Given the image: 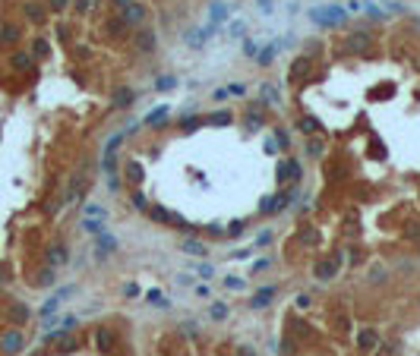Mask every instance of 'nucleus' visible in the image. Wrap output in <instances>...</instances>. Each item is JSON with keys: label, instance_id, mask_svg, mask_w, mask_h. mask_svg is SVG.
Returning a JSON list of instances; mask_svg holds the SVG:
<instances>
[{"label": "nucleus", "instance_id": "f257e3e1", "mask_svg": "<svg viewBox=\"0 0 420 356\" xmlns=\"http://www.w3.org/2000/svg\"><path fill=\"white\" fill-rule=\"evenodd\" d=\"M373 45V38H370V32H351L348 38H345V45H341V51L351 57H360V54H366Z\"/></svg>", "mask_w": 420, "mask_h": 356}, {"label": "nucleus", "instance_id": "f03ea898", "mask_svg": "<svg viewBox=\"0 0 420 356\" xmlns=\"http://www.w3.org/2000/svg\"><path fill=\"white\" fill-rule=\"evenodd\" d=\"M243 126L250 129V133H256V129H262V126H265V104H262V101H253V104H246V117H243Z\"/></svg>", "mask_w": 420, "mask_h": 356}, {"label": "nucleus", "instance_id": "7ed1b4c3", "mask_svg": "<svg viewBox=\"0 0 420 356\" xmlns=\"http://www.w3.org/2000/svg\"><path fill=\"white\" fill-rule=\"evenodd\" d=\"M338 268H341V255H325V258H319V262H316L313 274L319 277V281H332V277L338 274Z\"/></svg>", "mask_w": 420, "mask_h": 356}, {"label": "nucleus", "instance_id": "20e7f679", "mask_svg": "<svg viewBox=\"0 0 420 356\" xmlns=\"http://www.w3.org/2000/svg\"><path fill=\"white\" fill-rule=\"evenodd\" d=\"M316 22H322V25H341L348 19V13L345 10H338V6H322V10H313L310 13Z\"/></svg>", "mask_w": 420, "mask_h": 356}, {"label": "nucleus", "instance_id": "39448f33", "mask_svg": "<svg viewBox=\"0 0 420 356\" xmlns=\"http://www.w3.org/2000/svg\"><path fill=\"white\" fill-rule=\"evenodd\" d=\"M291 199H294V193H278V196H269V199H262L259 211H262V214H278V211H285V208H288Z\"/></svg>", "mask_w": 420, "mask_h": 356}, {"label": "nucleus", "instance_id": "423d86ee", "mask_svg": "<svg viewBox=\"0 0 420 356\" xmlns=\"http://www.w3.org/2000/svg\"><path fill=\"white\" fill-rule=\"evenodd\" d=\"M310 73H313V57H310V54H303V57L291 60V69H288L291 82H294V79H306Z\"/></svg>", "mask_w": 420, "mask_h": 356}, {"label": "nucleus", "instance_id": "0eeeda50", "mask_svg": "<svg viewBox=\"0 0 420 356\" xmlns=\"http://www.w3.org/2000/svg\"><path fill=\"white\" fill-rule=\"evenodd\" d=\"M114 344H117V337H114V331L111 328H98L95 331V347H98V353H114Z\"/></svg>", "mask_w": 420, "mask_h": 356}, {"label": "nucleus", "instance_id": "6e6552de", "mask_svg": "<svg viewBox=\"0 0 420 356\" xmlns=\"http://www.w3.org/2000/svg\"><path fill=\"white\" fill-rule=\"evenodd\" d=\"M123 19H126V25H142L145 22V6L139 3V0H130V3L123 6Z\"/></svg>", "mask_w": 420, "mask_h": 356}, {"label": "nucleus", "instance_id": "1a4fd4ad", "mask_svg": "<svg viewBox=\"0 0 420 356\" xmlns=\"http://www.w3.org/2000/svg\"><path fill=\"white\" fill-rule=\"evenodd\" d=\"M297 177H300V161L285 158L278 164V183H288V180H297Z\"/></svg>", "mask_w": 420, "mask_h": 356}, {"label": "nucleus", "instance_id": "9d476101", "mask_svg": "<svg viewBox=\"0 0 420 356\" xmlns=\"http://www.w3.org/2000/svg\"><path fill=\"white\" fill-rule=\"evenodd\" d=\"M136 45H139V51H142V54H155V48H158L155 32H152V29H145V25H142V32L136 35Z\"/></svg>", "mask_w": 420, "mask_h": 356}, {"label": "nucleus", "instance_id": "9b49d317", "mask_svg": "<svg viewBox=\"0 0 420 356\" xmlns=\"http://www.w3.org/2000/svg\"><path fill=\"white\" fill-rule=\"evenodd\" d=\"M357 344H360V350H373V347H379V334H376L373 328H360Z\"/></svg>", "mask_w": 420, "mask_h": 356}, {"label": "nucleus", "instance_id": "f8f14e48", "mask_svg": "<svg viewBox=\"0 0 420 356\" xmlns=\"http://www.w3.org/2000/svg\"><path fill=\"white\" fill-rule=\"evenodd\" d=\"M272 300H275V287H262V290L250 300V309H265Z\"/></svg>", "mask_w": 420, "mask_h": 356}, {"label": "nucleus", "instance_id": "ddd939ff", "mask_svg": "<svg viewBox=\"0 0 420 356\" xmlns=\"http://www.w3.org/2000/svg\"><path fill=\"white\" fill-rule=\"evenodd\" d=\"M114 249H117V240H114V237H111V233L105 230V233L98 237V255L105 258V255H111V253H114Z\"/></svg>", "mask_w": 420, "mask_h": 356}, {"label": "nucleus", "instance_id": "4468645a", "mask_svg": "<svg viewBox=\"0 0 420 356\" xmlns=\"http://www.w3.org/2000/svg\"><path fill=\"white\" fill-rule=\"evenodd\" d=\"M275 54H278V41H275V45H265V48H259V54H256V63L269 66L272 60H275Z\"/></svg>", "mask_w": 420, "mask_h": 356}, {"label": "nucleus", "instance_id": "2eb2a0df", "mask_svg": "<svg viewBox=\"0 0 420 356\" xmlns=\"http://www.w3.org/2000/svg\"><path fill=\"white\" fill-rule=\"evenodd\" d=\"M205 123L209 126H228V123H234V114H231V110H218V114L205 117Z\"/></svg>", "mask_w": 420, "mask_h": 356}, {"label": "nucleus", "instance_id": "dca6fc26", "mask_svg": "<svg viewBox=\"0 0 420 356\" xmlns=\"http://www.w3.org/2000/svg\"><path fill=\"white\" fill-rule=\"evenodd\" d=\"M142 177H145V167H142L139 161L126 164V180H130V183H142Z\"/></svg>", "mask_w": 420, "mask_h": 356}, {"label": "nucleus", "instance_id": "f3484780", "mask_svg": "<svg viewBox=\"0 0 420 356\" xmlns=\"http://www.w3.org/2000/svg\"><path fill=\"white\" fill-rule=\"evenodd\" d=\"M16 41H19V29H13V25H3V29H0V45L10 48V45H16Z\"/></svg>", "mask_w": 420, "mask_h": 356}, {"label": "nucleus", "instance_id": "a211bd4d", "mask_svg": "<svg viewBox=\"0 0 420 356\" xmlns=\"http://www.w3.org/2000/svg\"><path fill=\"white\" fill-rule=\"evenodd\" d=\"M19 347H22V334H19V331H10V334L3 337V350H6V353H16Z\"/></svg>", "mask_w": 420, "mask_h": 356}, {"label": "nucleus", "instance_id": "6ab92c4d", "mask_svg": "<svg viewBox=\"0 0 420 356\" xmlns=\"http://www.w3.org/2000/svg\"><path fill=\"white\" fill-rule=\"evenodd\" d=\"M319 126H322V123H319L316 117H300V123H297V129H300V133H306V136H313Z\"/></svg>", "mask_w": 420, "mask_h": 356}, {"label": "nucleus", "instance_id": "aec40b11", "mask_svg": "<svg viewBox=\"0 0 420 356\" xmlns=\"http://www.w3.org/2000/svg\"><path fill=\"white\" fill-rule=\"evenodd\" d=\"M66 258H70V255H66L63 246H51V249H48V262H51V265H63Z\"/></svg>", "mask_w": 420, "mask_h": 356}, {"label": "nucleus", "instance_id": "412c9836", "mask_svg": "<svg viewBox=\"0 0 420 356\" xmlns=\"http://www.w3.org/2000/svg\"><path fill=\"white\" fill-rule=\"evenodd\" d=\"M262 101L265 104H281V95L275 85H269V82H262Z\"/></svg>", "mask_w": 420, "mask_h": 356}, {"label": "nucleus", "instance_id": "4be33fe9", "mask_svg": "<svg viewBox=\"0 0 420 356\" xmlns=\"http://www.w3.org/2000/svg\"><path fill=\"white\" fill-rule=\"evenodd\" d=\"M133 101H136V95H133L130 89H117V95H114V104H117V107H130Z\"/></svg>", "mask_w": 420, "mask_h": 356}, {"label": "nucleus", "instance_id": "5701e85b", "mask_svg": "<svg viewBox=\"0 0 420 356\" xmlns=\"http://www.w3.org/2000/svg\"><path fill=\"white\" fill-rule=\"evenodd\" d=\"M183 253H186V255H205V243H199V240H183Z\"/></svg>", "mask_w": 420, "mask_h": 356}, {"label": "nucleus", "instance_id": "b1692460", "mask_svg": "<svg viewBox=\"0 0 420 356\" xmlns=\"http://www.w3.org/2000/svg\"><path fill=\"white\" fill-rule=\"evenodd\" d=\"M161 120H168V107H158V110H152V114L142 120V126H155V123H161Z\"/></svg>", "mask_w": 420, "mask_h": 356}, {"label": "nucleus", "instance_id": "393cba45", "mask_svg": "<svg viewBox=\"0 0 420 356\" xmlns=\"http://www.w3.org/2000/svg\"><path fill=\"white\" fill-rule=\"evenodd\" d=\"M205 123V117H183L180 120V129H183V133H193V129H199Z\"/></svg>", "mask_w": 420, "mask_h": 356}, {"label": "nucleus", "instance_id": "a878e982", "mask_svg": "<svg viewBox=\"0 0 420 356\" xmlns=\"http://www.w3.org/2000/svg\"><path fill=\"white\" fill-rule=\"evenodd\" d=\"M300 243H306V246H316V243H319V230L303 227V230H300Z\"/></svg>", "mask_w": 420, "mask_h": 356}, {"label": "nucleus", "instance_id": "bb28decb", "mask_svg": "<svg viewBox=\"0 0 420 356\" xmlns=\"http://www.w3.org/2000/svg\"><path fill=\"white\" fill-rule=\"evenodd\" d=\"M225 16H228V6L225 3H212V22L221 25V22H225Z\"/></svg>", "mask_w": 420, "mask_h": 356}, {"label": "nucleus", "instance_id": "cd10ccee", "mask_svg": "<svg viewBox=\"0 0 420 356\" xmlns=\"http://www.w3.org/2000/svg\"><path fill=\"white\" fill-rule=\"evenodd\" d=\"M82 227L89 230L92 237H101V233H105V224H101V221H92V218H85V224H82Z\"/></svg>", "mask_w": 420, "mask_h": 356}, {"label": "nucleus", "instance_id": "c85d7f7f", "mask_svg": "<svg viewBox=\"0 0 420 356\" xmlns=\"http://www.w3.org/2000/svg\"><path fill=\"white\" fill-rule=\"evenodd\" d=\"M322 152H325V145L319 142V139H310V142H306V154H313V158H319Z\"/></svg>", "mask_w": 420, "mask_h": 356}, {"label": "nucleus", "instance_id": "c756f323", "mask_svg": "<svg viewBox=\"0 0 420 356\" xmlns=\"http://www.w3.org/2000/svg\"><path fill=\"white\" fill-rule=\"evenodd\" d=\"M243 230H246V221H234V224H231V227L225 230V237H240Z\"/></svg>", "mask_w": 420, "mask_h": 356}, {"label": "nucleus", "instance_id": "7c9ffc66", "mask_svg": "<svg viewBox=\"0 0 420 356\" xmlns=\"http://www.w3.org/2000/svg\"><path fill=\"white\" fill-rule=\"evenodd\" d=\"M133 208H136V211H145V208H149V199H145V193H133Z\"/></svg>", "mask_w": 420, "mask_h": 356}, {"label": "nucleus", "instance_id": "2f4dec72", "mask_svg": "<svg viewBox=\"0 0 420 356\" xmlns=\"http://www.w3.org/2000/svg\"><path fill=\"white\" fill-rule=\"evenodd\" d=\"M13 66H16V69H29V66H32V57H29V54H16V57H13Z\"/></svg>", "mask_w": 420, "mask_h": 356}, {"label": "nucleus", "instance_id": "473e14b6", "mask_svg": "<svg viewBox=\"0 0 420 356\" xmlns=\"http://www.w3.org/2000/svg\"><path fill=\"white\" fill-rule=\"evenodd\" d=\"M174 85H177L174 76H161V79H158V92H168V89H174Z\"/></svg>", "mask_w": 420, "mask_h": 356}, {"label": "nucleus", "instance_id": "72a5a7b5", "mask_svg": "<svg viewBox=\"0 0 420 356\" xmlns=\"http://www.w3.org/2000/svg\"><path fill=\"white\" fill-rule=\"evenodd\" d=\"M243 54H246V57H256V54H259V45H256L253 38H246V41H243Z\"/></svg>", "mask_w": 420, "mask_h": 356}, {"label": "nucleus", "instance_id": "f704fd0d", "mask_svg": "<svg viewBox=\"0 0 420 356\" xmlns=\"http://www.w3.org/2000/svg\"><path fill=\"white\" fill-rule=\"evenodd\" d=\"M85 218H105V208L101 205H85Z\"/></svg>", "mask_w": 420, "mask_h": 356}, {"label": "nucleus", "instance_id": "c9c22d12", "mask_svg": "<svg viewBox=\"0 0 420 356\" xmlns=\"http://www.w3.org/2000/svg\"><path fill=\"white\" fill-rule=\"evenodd\" d=\"M212 318H228V306H225V303H215V306H212Z\"/></svg>", "mask_w": 420, "mask_h": 356}, {"label": "nucleus", "instance_id": "e433bc0d", "mask_svg": "<svg viewBox=\"0 0 420 356\" xmlns=\"http://www.w3.org/2000/svg\"><path fill=\"white\" fill-rule=\"evenodd\" d=\"M231 35H246V22L243 19H234V22H231Z\"/></svg>", "mask_w": 420, "mask_h": 356}, {"label": "nucleus", "instance_id": "4c0bfd02", "mask_svg": "<svg viewBox=\"0 0 420 356\" xmlns=\"http://www.w3.org/2000/svg\"><path fill=\"white\" fill-rule=\"evenodd\" d=\"M225 287H231V290H243V281H240V277H228Z\"/></svg>", "mask_w": 420, "mask_h": 356}, {"label": "nucleus", "instance_id": "58836bf2", "mask_svg": "<svg viewBox=\"0 0 420 356\" xmlns=\"http://www.w3.org/2000/svg\"><path fill=\"white\" fill-rule=\"evenodd\" d=\"M57 306H60V300H48V303H45V309H41V315H51V312H54Z\"/></svg>", "mask_w": 420, "mask_h": 356}, {"label": "nucleus", "instance_id": "ea45409f", "mask_svg": "<svg viewBox=\"0 0 420 356\" xmlns=\"http://www.w3.org/2000/svg\"><path fill=\"white\" fill-rule=\"evenodd\" d=\"M149 300H152V303H155V306H161V309H165V306H168V300H165V297H161V293H149Z\"/></svg>", "mask_w": 420, "mask_h": 356}, {"label": "nucleus", "instance_id": "a19ab883", "mask_svg": "<svg viewBox=\"0 0 420 356\" xmlns=\"http://www.w3.org/2000/svg\"><path fill=\"white\" fill-rule=\"evenodd\" d=\"M275 149H278V139H275V136H272V139H265V152H269V154H275Z\"/></svg>", "mask_w": 420, "mask_h": 356}, {"label": "nucleus", "instance_id": "79ce46f5", "mask_svg": "<svg viewBox=\"0 0 420 356\" xmlns=\"http://www.w3.org/2000/svg\"><path fill=\"white\" fill-rule=\"evenodd\" d=\"M209 233H212V237H225V227H218V224H209Z\"/></svg>", "mask_w": 420, "mask_h": 356}, {"label": "nucleus", "instance_id": "37998d69", "mask_svg": "<svg viewBox=\"0 0 420 356\" xmlns=\"http://www.w3.org/2000/svg\"><path fill=\"white\" fill-rule=\"evenodd\" d=\"M212 98H215V101H225V98H228V89H215V92H212Z\"/></svg>", "mask_w": 420, "mask_h": 356}, {"label": "nucleus", "instance_id": "c03bdc74", "mask_svg": "<svg viewBox=\"0 0 420 356\" xmlns=\"http://www.w3.org/2000/svg\"><path fill=\"white\" fill-rule=\"evenodd\" d=\"M297 306L300 309H310V297H297Z\"/></svg>", "mask_w": 420, "mask_h": 356}, {"label": "nucleus", "instance_id": "a18cd8bd", "mask_svg": "<svg viewBox=\"0 0 420 356\" xmlns=\"http://www.w3.org/2000/svg\"><path fill=\"white\" fill-rule=\"evenodd\" d=\"M196 271H199L202 277H212V268H209V265H199V268H196Z\"/></svg>", "mask_w": 420, "mask_h": 356}, {"label": "nucleus", "instance_id": "49530a36", "mask_svg": "<svg viewBox=\"0 0 420 356\" xmlns=\"http://www.w3.org/2000/svg\"><path fill=\"white\" fill-rule=\"evenodd\" d=\"M51 6H54V10H63V6H66V0H51Z\"/></svg>", "mask_w": 420, "mask_h": 356}, {"label": "nucleus", "instance_id": "de8ad7c7", "mask_svg": "<svg viewBox=\"0 0 420 356\" xmlns=\"http://www.w3.org/2000/svg\"><path fill=\"white\" fill-rule=\"evenodd\" d=\"M240 356H256V353H253V347H240Z\"/></svg>", "mask_w": 420, "mask_h": 356}, {"label": "nucleus", "instance_id": "09e8293b", "mask_svg": "<svg viewBox=\"0 0 420 356\" xmlns=\"http://www.w3.org/2000/svg\"><path fill=\"white\" fill-rule=\"evenodd\" d=\"M114 3H120V6H126V3H130V0H114Z\"/></svg>", "mask_w": 420, "mask_h": 356}]
</instances>
